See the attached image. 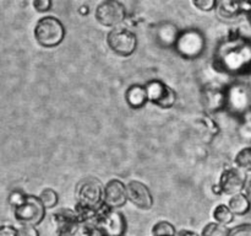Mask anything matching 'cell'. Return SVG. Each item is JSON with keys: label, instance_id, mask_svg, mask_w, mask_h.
I'll list each match as a JSON object with an SVG mask.
<instances>
[{"label": "cell", "instance_id": "27", "mask_svg": "<svg viewBox=\"0 0 251 236\" xmlns=\"http://www.w3.org/2000/svg\"><path fill=\"white\" fill-rule=\"evenodd\" d=\"M32 5H33L34 10L38 12H47L51 9L50 0H34Z\"/></svg>", "mask_w": 251, "mask_h": 236}, {"label": "cell", "instance_id": "23", "mask_svg": "<svg viewBox=\"0 0 251 236\" xmlns=\"http://www.w3.org/2000/svg\"><path fill=\"white\" fill-rule=\"evenodd\" d=\"M38 197L47 209L55 208L59 203V194L56 193L53 188H49V187L42 189V192L39 193Z\"/></svg>", "mask_w": 251, "mask_h": 236}, {"label": "cell", "instance_id": "25", "mask_svg": "<svg viewBox=\"0 0 251 236\" xmlns=\"http://www.w3.org/2000/svg\"><path fill=\"white\" fill-rule=\"evenodd\" d=\"M230 236H251V224H242L232 229Z\"/></svg>", "mask_w": 251, "mask_h": 236}, {"label": "cell", "instance_id": "30", "mask_svg": "<svg viewBox=\"0 0 251 236\" xmlns=\"http://www.w3.org/2000/svg\"><path fill=\"white\" fill-rule=\"evenodd\" d=\"M176 236H201L199 234H196L195 231H191V230H180Z\"/></svg>", "mask_w": 251, "mask_h": 236}, {"label": "cell", "instance_id": "28", "mask_svg": "<svg viewBox=\"0 0 251 236\" xmlns=\"http://www.w3.org/2000/svg\"><path fill=\"white\" fill-rule=\"evenodd\" d=\"M25 197H26V194H24V193H22V192L14 191L11 194H10V198H9L10 204H11V206H14V208H15V206H20V204H21L22 202H24Z\"/></svg>", "mask_w": 251, "mask_h": 236}, {"label": "cell", "instance_id": "26", "mask_svg": "<svg viewBox=\"0 0 251 236\" xmlns=\"http://www.w3.org/2000/svg\"><path fill=\"white\" fill-rule=\"evenodd\" d=\"M17 233H19V236H41L36 226L31 225H21L17 229Z\"/></svg>", "mask_w": 251, "mask_h": 236}, {"label": "cell", "instance_id": "8", "mask_svg": "<svg viewBox=\"0 0 251 236\" xmlns=\"http://www.w3.org/2000/svg\"><path fill=\"white\" fill-rule=\"evenodd\" d=\"M126 7L118 0H104L96 7L95 16L97 22L105 27H115L126 19Z\"/></svg>", "mask_w": 251, "mask_h": 236}, {"label": "cell", "instance_id": "32", "mask_svg": "<svg viewBox=\"0 0 251 236\" xmlns=\"http://www.w3.org/2000/svg\"><path fill=\"white\" fill-rule=\"evenodd\" d=\"M247 16H248V20H249V22H250V25H251V9H250V11L247 14Z\"/></svg>", "mask_w": 251, "mask_h": 236}, {"label": "cell", "instance_id": "22", "mask_svg": "<svg viewBox=\"0 0 251 236\" xmlns=\"http://www.w3.org/2000/svg\"><path fill=\"white\" fill-rule=\"evenodd\" d=\"M152 236H176V226L166 220L158 221L152 228Z\"/></svg>", "mask_w": 251, "mask_h": 236}, {"label": "cell", "instance_id": "5", "mask_svg": "<svg viewBox=\"0 0 251 236\" xmlns=\"http://www.w3.org/2000/svg\"><path fill=\"white\" fill-rule=\"evenodd\" d=\"M47 208L43 206L39 197L26 194L24 202L14 208L15 219L21 225L37 226L46 218Z\"/></svg>", "mask_w": 251, "mask_h": 236}, {"label": "cell", "instance_id": "31", "mask_svg": "<svg viewBox=\"0 0 251 236\" xmlns=\"http://www.w3.org/2000/svg\"><path fill=\"white\" fill-rule=\"evenodd\" d=\"M245 194H247V197L249 198L251 203V175L249 176V178H248L247 186H245Z\"/></svg>", "mask_w": 251, "mask_h": 236}, {"label": "cell", "instance_id": "24", "mask_svg": "<svg viewBox=\"0 0 251 236\" xmlns=\"http://www.w3.org/2000/svg\"><path fill=\"white\" fill-rule=\"evenodd\" d=\"M218 1L216 0H194L193 5L201 11H212L217 7Z\"/></svg>", "mask_w": 251, "mask_h": 236}, {"label": "cell", "instance_id": "6", "mask_svg": "<svg viewBox=\"0 0 251 236\" xmlns=\"http://www.w3.org/2000/svg\"><path fill=\"white\" fill-rule=\"evenodd\" d=\"M206 47V39L198 29H186L179 32L174 48L179 56L185 59H195L202 54Z\"/></svg>", "mask_w": 251, "mask_h": 236}, {"label": "cell", "instance_id": "3", "mask_svg": "<svg viewBox=\"0 0 251 236\" xmlns=\"http://www.w3.org/2000/svg\"><path fill=\"white\" fill-rule=\"evenodd\" d=\"M65 27L55 16H44L37 21L33 34L37 43L44 48H54L65 38Z\"/></svg>", "mask_w": 251, "mask_h": 236}, {"label": "cell", "instance_id": "17", "mask_svg": "<svg viewBox=\"0 0 251 236\" xmlns=\"http://www.w3.org/2000/svg\"><path fill=\"white\" fill-rule=\"evenodd\" d=\"M178 27L174 26L173 24L164 22L158 26L157 30V41L161 42L163 46H174L176 42V38L179 36Z\"/></svg>", "mask_w": 251, "mask_h": 236}, {"label": "cell", "instance_id": "16", "mask_svg": "<svg viewBox=\"0 0 251 236\" xmlns=\"http://www.w3.org/2000/svg\"><path fill=\"white\" fill-rule=\"evenodd\" d=\"M125 101H126L127 106L132 110H139L146 106L149 102V95H147V90L145 85H140V84H134V85L129 86V88L125 92Z\"/></svg>", "mask_w": 251, "mask_h": 236}, {"label": "cell", "instance_id": "21", "mask_svg": "<svg viewBox=\"0 0 251 236\" xmlns=\"http://www.w3.org/2000/svg\"><path fill=\"white\" fill-rule=\"evenodd\" d=\"M235 166L245 172H251V147L243 148L235 155Z\"/></svg>", "mask_w": 251, "mask_h": 236}, {"label": "cell", "instance_id": "7", "mask_svg": "<svg viewBox=\"0 0 251 236\" xmlns=\"http://www.w3.org/2000/svg\"><path fill=\"white\" fill-rule=\"evenodd\" d=\"M137 36L124 27L112 29L107 34V46L110 51L120 57H129L135 53L137 48Z\"/></svg>", "mask_w": 251, "mask_h": 236}, {"label": "cell", "instance_id": "18", "mask_svg": "<svg viewBox=\"0 0 251 236\" xmlns=\"http://www.w3.org/2000/svg\"><path fill=\"white\" fill-rule=\"evenodd\" d=\"M228 206H229L234 215H245L247 213H249L251 203L247 194L238 193L230 197L229 201H228Z\"/></svg>", "mask_w": 251, "mask_h": 236}, {"label": "cell", "instance_id": "2", "mask_svg": "<svg viewBox=\"0 0 251 236\" xmlns=\"http://www.w3.org/2000/svg\"><path fill=\"white\" fill-rule=\"evenodd\" d=\"M75 211L82 224L97 219L104 209V184L96 177L82 178L75 189Z\"/></svg>", "mask_w": 251, "mask_h": 236}, {"label": "cell", "instance_id": "14", "mask_svg": "<svg viewBox=\"0 0 251 236\" xmlns=\"http://www.w3.org/2000/svg\"><path fill=\"white\" fill-rule=\"evenodd\" d=\"M227 106L242 113H249L251 110V91L242 84L233 85L227 91Z\"/></svg>", "mask_w": 251, "mask_h": 236}, {"label": "cell", "instance_id": "29", "mask_svg": "<svg viewBox=\"0 0 251 236\" xmlns=\"http://www.w3.org/2000/svg\"><path fill=\"white\" fill-rule=\"evenodd\" d=\"M0 236H19L17 229L12 225H2L0 228Z\"/></svg>", "mask_w": 251, "mask_h": 236}, {"label": "cell", "instance_id": "15", "mask_svg": "<svg viewBox=\"0 0 251 236\" xmlns=\"http://www.w3.org/2000/svg\"><path fill=\"white\" fill-rule=\"evenodd\" d=\"M251 1H220L217 4V15L222 20H233L242 14H248Z\"/></svg>", "mask_w": 251, "mask_h": 236}, {"label": "cell", "instance_id": "10", "mask_svg": "<svg viewBox=\"0 0 251 236\" xmlns=\"http://www.w3.org/2000/svg\"><path fill=\"white\" fill-rule=\"evenodd\" d=\"M249 176L245 171L235 167H227L223 170L221 174L220 182H218V187L221 189V193L229 194V196H234V194L242 193L244 191L245 186Z\"/></svg>", "mask_w": 251, "mask_h": 236}, {"label": "cell", "instance_id": "1", "mask_svg": "<svg viewBox=\"0 0 251 236\" xmlns=\"http://www.w3.org/2000/svg\"><path fill=\"white\" fill-rule=\"evenodd\" d=\"M217 70L230 75L251 73V43L242 37H230L221 42L215 53Z\"/></svg>", "mask_w": 251, "mask_h": 236}, {"label": "cell", "instance_id": "12", "mask_svg": "<svg viewBox=\"0 0 251 236\" xmlns=\"http://www.w3.org/2000/svg\"><path fill=\"white\" fill-rule=\"evenodd\" d=\"M126 191L127 201L131 202L136 208L147 210L153 206V196L144 182L136 179L127 182Z\"/></svg>", "mask_w": 251, "mask_h": 236}, {"label": "cell", "instance_id": "19", "mask_svg": "<svg viewBox=\"0 0 251 236\" xmlns=\"http://www.w3.org/2000/svg\"><path fill=\"white\" fill-rule=\"evenodd\" d=\"M213 219H215L216 223L222 224V225L227 226L228 224L233 223L234 221V214L230 210V208L228 206V204H218L215 209H213Z\"/></svg>", "mask_w": 251, "mask_h": 236}, {"label": "cell", "instance_id": "11", "mask_svg": "<svg viewBox=\"0 0 251 236\" xmlns=\"http://www.w3.org/2000/svg\"><path fill=\"white\" fill-rule=\"evenodd\" d=\"M53 220L56 236H75L82 225V221L75 209H59L53 214Z\"/></svg>", "mask_w": 251, "mask_h": 236}, {"label": "cell", "instance_id": "9", "mask_svg": "<svg viewBox=\"0 0 251 236\" xmlns=\"http://www.w3.org/2000/svg\"><path fill=\"white\" fill-rule=\"evenodd\" d=\"M149 95V101L162 110H169L176 102V92L158 79H152L145 85Z\"/></svg>", "mask_w": 251, "mask_h": 236}, {"label": "cell", "instance_id": "13", "mask_svg": "<svg viewBox=\"0 0 251 236\" xmlns=\"http://www.w3.org/2000/svg\"><path fill=\"white\" fill-rule=\"evenodd\" d=\"M127 202L126 184L118 178L109 179L104 184V206L110 209H119Z\"/></svg>", "mask_w": 251, "mask_h": 236}, {"label": "cell", "instance_id": "20", "mask_svg": "<svg viewBox=\"0 0 251 236\" xmlns=\"http://www.w3.org/2000/svg\"><path fill=\"white\" fill-rule=\"evenodd\" d=\"M230 231L232 229H229L228 226L212 221L203 226L201 236H230Z\"/></svg>", "mask_w": 251, "mask_h": 236}, {"label": "cell", "instance_id": "4", "mask_svg": "<svg viewBox=\"0 0 251 236\" xmlns=\"http://www.w3.org/2000/svg\"><path fill=\"white\" fill-rule=\"evenodd\" d=\"M93 226L100 236H124L127 223L122 211L104 206L95 220Z\"/></svg>", "mask_w": 251, "mask_h": 236}]
</instances>
